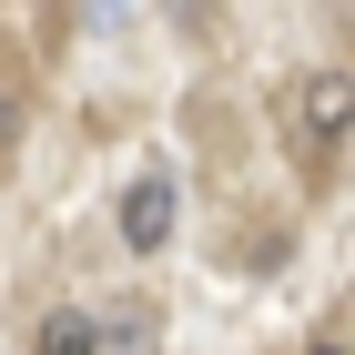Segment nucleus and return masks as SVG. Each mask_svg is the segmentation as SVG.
Instances as JSON below:
<instances>
[{
  "label": "nucleus",
  "instance_id": "7ed1b4c3",
  "mask_svg": "<svg viewBox=\"0 0 355 355\" xmlns=\"http://www.w3.org/2000/svg\"><path fill=\"white\" fill-rule=\"evenodd\" d=\"M31 355H112V325H92V315H71V304H51V315L31 325Z\"/></svg>",
  "mask_w": 355,
  "mask_h": 355
},
{
  "label": "nucleus",
  "instance_id": "f257e3e1",
  "mask_svg": "<svg viewBox=\"0 0 355 355\" xmlns=\"http://www.w3.org/2000/svg\"><path fill=\"white\" fill-rule=\"evenodd\" d=\"M345 132H355V82L345 71H304V82L284 92V142H295V163L304 173H335Z\"/></svg>",
  "mask_w": 355,
  "mask_h": 355
},
{
  "label": "nucleus",
  "instance_id": "f03ea898",
  "mask_svg": "<svg viewBox=\"0 0 355 355\" xmlns=\"http://www.w3.org/2000/svg\"><path fill=\"white\" fill-rule=\"evenodd\" d=\"M122 244L132 254L173 244V173H132V193H122Z\"/></svg>",
  "mask_w": 355,
  "mask_h": 355
},
{
  "label": "nucleus",
  "instance_id": "20e7f679",
  "mask_svg": "<svg viewBox=\"0 0 355 355\" xmlns=\"http://www.w3.org/2000/svg\"><path fill=\"white\" fill-rule=\"evenodd\" d=\"M304 355H345V345H335V335H315V345H304Z\"/></svg>",
  "mask_w": 355,
  "mask_h": 355
}]
</instances>
